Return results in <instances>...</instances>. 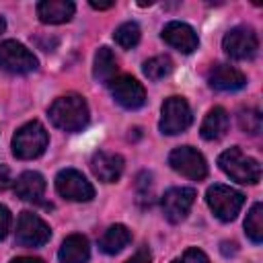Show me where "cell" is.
Wrapping results in <instances>:
<instances>
[{
  "label": "cell",
  "instance_id": "6da1fadb",
  "mask_svg": "<svg viewBox=\"0 0 263 263\" xmlns=\"http://www.w3.org/2000/svg\"><path fill=\"white\" fill-rule=\"evenodd\" d=\"M47 115L55 127L64 132H80L88 123V105L80 95H64L49 105Z\"/></svg>",
  "mask_w": 263,
  "mask_h": 263
},
{
  "label": "cell",
  "instance_id": "7a4b0ae2",
  "mask_svg": "<svg viewBox=\"0 0 263 263\" xmlns=\"http://www.w3.org/2000/svg\"><path fill=\"white\" fill-rule=\"evenodd\" d=\"M49 136L39 121H29L12 136V154L21 160H33L47 148Z\"/></svg>",
  "mask_w": 263,
  "mask_h": 263
},
{
  "label": "cell",
  "instance_id": "3957f363",
  "mask_svg": "<svg viewBox=\"0 0 263 263\" xmlns=\"http://www.w3.org/2000/svg\"><path fill=\"white\" fill-rule=\"evenodd\" d=\"M218 164L236 183L255 185L261 179V164L255 158L242 154V150L236 148V146L234 148H228L226 152H222L220 158H218Z\"/></svg>",
  "mask_w": 263,
  "mask_h": 263
},
{
  "label": "cell",
  "instance_id": "277c9868",
  "mask_svg": "<svg viewBox=\"0 0 263 263\" xmlns=\"http://www.w3.org/2000/svg\"><path fill=\"white\" fill-rule=\"evenodd\" d=\"M205 201L218 220L230 222L238 216L245 203V195L228 185H212L205 193Z\"/></svg>",
  "mask_w": 263,
  "mask_h": 263
},
{
  "label": "cell",
  "instance_id": "5b68a950",
  "mask_svg": "<svg viewBox=\"0 0 263 263\" xmlns=\"http://www.w3.org/2000/svg\"><path fill=\"white\" fill-rule=\"evenodd\" d=\"M193 121L191 107L183 97H168L162 105V115H160V132L166 136H175L185 132Z\"/></svg>",
  "mask_w": 263,
  "mask_h": 263
},
{
  "label": "cell",
  "instance_id": "8992f818",
  "mask_svg": "<svg viewBox=\"0 0 263 263\" xmlns=\"http://www.w3.org/2000/svg\"><path fill=\"white\" fill-rule=\"evenodd\" d=\"M0 68L10 74H29L37 68V58L18 41L0 43Z\"/></svg>",
  "mask_w": 263,
  "mask_h": 263
},
{
  "label": "cell",
  "instance_id": "52a82bcc",
  "mask_svg": "<svg viewBox=\"0 0 263 263\" xmlns=\"http://www.w3.org/2000/svg\"><path fill=\"white\" fill-rule=\"evenodd\" d=\"M168 164L173 171H177L179 175L193 179V181H201L208 175V162L205 158L191 146H179L168 154Z\"/></svg>",
  "mask_w": 263,
  "mask_h": 263
},
{
  "label": "cell",
  "instance_id": "ba28073f",
  "mask_svg": "<svg viewBox=\"0 0 263 263\" xmlns=\"http://www.w3.org/2000/svg\"><path fill=\"white\" fill-rule=\"evenodd\" d=\"M55 189L64 199L70 201H90L95 197V187L76 168H64L55 177Z\"/></svg>",
  "mask_w": 263,
  "mask_h": 263
},
{
  "label": "cell",
  "instance_id": "9c48e42d",
  "mask_svg": "<svg viewBox=\"0 0 263 263\" xmlns=\"http://www.w3.org/2000/svg\"><path fill=\"white\" fill-rule=\"evenodd\" d=\"M224 51L234 60H251L259 49V39L249 27H234L222 39Z\"/></svg>",
  "mask_w": 263,
  "mask_h": 263
},
{
  "label": "cell",
  "instance_id": "30bf717a",
  "mask_svg": "<svg viewBox=\"0 0 263 263\" xmlns=\"http://www.w3.org/2000/svg\"><path fill=\"white\" fill-rule=\"evenodd\" d=\"M49 226L33 212H23L16 220V242L23 247H41L49 240Z\"/></svg>",
  "mask_w": 263,
  "mask_h": 263
},
{
  "label": "cell",
  "instance_id": "8fae6325",
  "mask_svg": "<svg viewBox=\"0 0 263 263\" xmlns=\"http://www.w3.org/2000/svg\"><path fill=\"white\" fill-rule=\"evenodd\" d=\"M107 84H109V90H111L113 99L125 109H140L146 103L144 86L132 76H115Z\"/></svg>",
  "mask_w": 263,
  "mask_h": 263
},
{
  "label": "cell",
  "instance_id": "7c38bea8",
  "mask_svg": "<svg viewBox=\"0 0 263 263\" xmlns=\"http://www.w3.org/2000/svg\"><path fill=\"white\" fill-rule=\"evenodd\" d=\"M193 201H195V189H191V187H173L162 195L160 205H162L164 218L168 222L177 224V222L185 220Z\"/></svg>",
  "mask_w": 263,
  "mask_h": 263
},
{
  "label": "cell",
  "instance_id": "4fadbf2b",
  "mask_svg": "<svg viewBox=\"0 0 263 263\" xmlns=\"http://www.w3.org/2000/svg\"><path fill=\"white\" fill-rule=\"evenodd\" d=\"M162 39L171 47L179 49L181 53H191L199 45V39H197V33L193 31V27H189L187 23H181V21H171L168 25H164Z\"/></svg>",
  "mask_w": 263,
  "mask_h": 263
},
{
  "label": "cell",
  "instance_id": "5bb4252c",
  "mask_svg": "<svg viewBox=\"0 0 263 263\" xmlns=\"http://www.w3.org/2000/svg\"><path fill=\"white\" fill-rule=\"evenodd\" d=\"M92 175L103 183H115L123 173V158L113 152H95L90 158Z\"/></svg>",
  "mask_w": 263,
  "mask_h": 263
},
{
  "label": "cell",
  "instance_id": "9a60e30c",
  "mask_svg": "<svg viewBox=\"0 0 263 263\" xmlns=\"http://www.w3.org/2000/svg\"><path fill=\"white\" fill-rule=\"evenodd\" d=\"M208 82L216 90H238L247 84V76L230 64H216L208 74Z\"/></svg>",
  "mask_w": 263,
  "mask_h": 263
},
{
  "label": "cell",
  "instance_id": "2e32d148",
  "mask_svg": "<svg viewBox=\"0 0 263 263\" xmlns=\"http://www.w3.org/2000/svg\"><path fill=\"white\" fill-rule=\"evenodd\" d=\"M74 2L70 0H43L37 4V16L47 25H62L74 16Z\"/></svg>",
  "mask_w": 263,
  "mask_h": 263
},
{
  "label": "cell",
  "instance_id": "e0dca14e",
  "mask_svg": "<svg viewBox=\"0 0 263 263\" xmlns=\"http://www.w3.org/2000/svg\"><path fill=\"white\" fill-rule=\"evenodd\" d=\"M14 193L25 201H39L45 193V179L35 171H27L14 181Z\"/></svg>",
  "mask_w": 263,
  "mask_h": 263
},
{
  "label": "cell",
  "instance_id": "ac0fdd59",
  "mask_svg": "<svg viewBox=\"0 0 263 263\" xmlns=\"http://www.w3.org/2000/svg\"><path fill=\"white\" fill-rule=\"evenodd\" d=\"M58 257L62 263H86L90 257L88 240L82 234H70L68 238H64Z\"/></svg>",
  "mask_w": 263,
  "mask_h": 263
},
{
  "label": "cell",
  "instance_id": "d6986e66",
  "mask_svg": "<svg viewBox=\"0 0 263 263\" xmlns=\"http://www.w3.org/2000/svg\"><path fill=\"white\" fill-rule=\"evenodd\" d=\"M228 123H230V119H228L226 109H222V107L210 109L205 119L201 121V127H199L201 138L203 140H220L228 132Z\"/></svg>",
  "mask_w": 263,
  "mask_h": 263
},
{
  "label": "cell",
  "instance_id": "ffe728a7",
  "mask_svg": "<svg viewBox=\"0 0 263 263\" xmlns=\"http://www.w3.org/2000/svg\"><path fill=\"white\" fill-rule=\"evenodd\" d=\"M132 240V232L127 230V226L123 224H113L109 226L103 236L99 238V249L107 255H115L119 253L123 247H127V242Z\"/></svg>",
  "mask_w": 263,
  "mask_h": 263
},
{
  "label": "cell",
  "instance_id": "44dd1931",
  "mask_svg": "<svg viewBox=\"0 0 263 263\" xmlns=\"http://www.w3.org/2000/svg\"><path fill=\"white\" fill-rule=\"evenodd\" d=\"M117 72V60L113 55V51L109 47H99L97 55H95V68L92 74L99 82H109L115 78Z\"/></svg>",
  "mask_w": 263,
  "mask_h": 263
},
{
  "label": "cell",
  "instance_id": "7402d4cb",
  "mask_svg": "<svg viewBox=\"0 0 263 263\" xmlns=\"http://www.w3.org/2000/svg\"><path fill=\"white\" fill-rule=\"evenodd\" d=\"M245 232L247 236L259 245L263 240V205L261 203H255L251 208V212L247 214V220H245Z\"/></svg>",
  "mask_w": 263,
  "mask_h": 263
},
{
  "label": "cell",
  "instance_id": "603a6c76",
  "mask_svg": "<svg viewBox=\"0 0 263 263\" xmlns=\"http://www.w3.org/2000/svg\"><path fill=\"white\" fill-rule=\"evenodd\" d=\"M142 70L150 80H162L164 76H168L173 72V60L168 55H154L144 62Z\"/></svg>",
  "mask_w": 263,
  "mask_h": 263
},
{
  "label": "cell",
  "instance_id": "cb8c5ba5",
  "mask_svg": "<svg viewBox=\"0 0 263 263\" xmlns=\"http://www.w3.org/2000/svg\"><path fill=\"white\" fill-rule=\"evenodd\" d=\"M140 27H138V23H123V25H119L117 29H115V33H113V39H115V43L119 45V47H123V49H132V47H136L138 45V41H140Z\"/></svg>",
  "mask_w": 263,
  "mask_h": 263
},
{
  "label": "cell",
  "instance_id": "d4e9b609",
  "mask_svg": "<svg viewBox=\"0 0 263 263\" xmlns=\"http://www.w3.org/2000/svg\"><path fill=\"white\" fill-rule=\"evenodd\" d=\"M238 123H240V127H242V132H247V134H259L261 132V115H259V111L257 109H247V111H242L240 115H238Z\"/></svg>",
  "mask_w": 263,
  "mask_h": 263
},
{
  "label": "cell",
  "instance_id": "484cf974",
  "mask_svg": "<svg viewBox=\"0 0 263 263\" xmlns=\"http://www.w3.org/2000/svg\"><path fill=\"white\" fill-rule=\"evenodd\" d=\"M173 263H210V259H208V255H205L203 251L191 247V249H187L181 257H177Z\"/></svg>",
  "mask_w": 263,
  "mask_h": 263
},
{
  "label": "cell",
  "instance_id": "4316f807",
  "mask_svg": "<svg viewBox=\"0 0 263 263\" xmlns=\"http://www.w3.org/2000/svg\"><path fill=\"white\" fill-rule=\"evenodd\" d=\"M10 222H12V216H10L8 208L0 205V240L8 234V230H10Z\"/></svg>",
  "mask_w": 263,
  "mask_h": 263
},
{
  "label": "cell",
  "instance_id": "83f0119b",
  "mask_svg": "<svg viewBox=\"0 0 263 263\" xmlns=\"http://www.w3.org/2000/svg\"><path fill=\"white\" fill-rule=\"evenodd\" d=\"M10 183H12V179H10V168H8L6 164H0V191L8 189Z\"/></svg>",
  "mask_w": 263,
  "mask_h": 263
},
{
  "label": "cell",
  "instance_id": "f1b7e54d",
  "mask_svg": "<svg viewBox=\"0 0 263 263\" xmlns=\"http://www.w3.org/2000/svg\"><path fill=\"white\" fill-rule=\"evenodd\" d=\"M125 263H150V253L140 251V253H136L132 259H127Z\"/></svg>",
  "mask_w": 263,
  "mask_h": 263
},
{
  "label": "cell",
  "instance_id": "f546056e",
  "mask_svg": "<svg viewBox=\"0 0 263 263\" xmlns=\"http://www.w3.org/2000/svg\"><path fill=\"white\" fill-rule=\"evenodd\" d=\"M10 263H43V259H39V257H16Z\"/></svg>",
  "mask_w": 263,
  "mask_h": 263
},
{
  "label": "cell",
  "instance_id": "4dcf8cb0",
  "mask_svg": "<svg viewBox=\"0 0 263 263\" xmlns=\"http://www.w3.org/2000/svg\"><path fill=\"white\" fill-rule=\"evenodd\" d=\"M90 6L97 8V10H105V8H111L113 2H97V0H90Z\"/></svg>",
  "mask_w": 263,
  "mask_h": 263
},
{
  "label": "cell",
  "instance_id": "1f68e13d",
  "mask_svg": "<svg viewBox=\"0 0 263 263\" xmlns=\"http://www.w3.org/2000/svg\"><path fill=\"white\" fill-rule=\"evenodd\" d=\"M4 29H6V21H4L2 16H0V35L4 33Z\"/></svg>",
  "mask_w": 263,
  "mask_h": 263
}]
</instances>
